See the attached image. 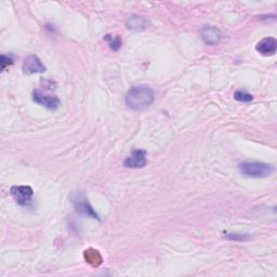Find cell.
Masks as SVG:
<instances>
[{
    "mask_svg": "<svg viewBox=\"0 0 277 277\" xmlns=\"http://www.w3.org/2000/svg\"><path fill=\"white\" fill-rule=\"evenodd\" d=\"M241 172L249 178H266L271 176L275 168L271 163L261 161H244L239 165Z\"/></svg>",
    "mask_w": 277,
    "mask_h": 277,
    "instance_id": "7a4b0ae2",
    "label": "cell"
},
{
    "mask_svg": "<svg viewBox=\"0 0 277 277\" xmlns=\"http://www.w3.org/2000/svg\"><path fill=\"white\" fill-rule=\"evenodd\" d=\"M104 40H106V42L108 43V46L113 51H118L122 46V40L119 36L113 37L110 34H107L104 37Z\"/></svg>",
    "mask_w": 277,
    "mask_h": 277,
    "instance_id": "7c38bea8",
    "label": "cell"
},
{
    "mask_svg": "<svg viewBox=\"0 0 277 277\" xmlns=\"http://www.w3.org/2000/svg\"><path fill=\"white\" fill-rule=\"evenodd\" d=\"M201 38L209 46H215L221 42L222 34L220 29L214 26H205L200 32Z\"/></svg>",
    "mask_w": 277,
    "mask_h": 277,
    "instance_id": "9c48e42d",
    "label": "cell"
},
{
    "mask_svg": "<svg viewBox=\"0 0 277 277\" xmlns=\"http://www.w3.org/2000/svg\"><path fill=\"white\" fill-rule=\"evenodd\" d=\"M146 21L144 17L139 16V15H132L127 20V27L128 29L131 30H136V32H139V30H143L146 27Z\"/></svg>",
    "mask_w": 277,
    "mask_h": 277,
    "instance_id": "30bf717a",
    "label": "cell"
},
{
    "mask_svg": "<svg viewBox=\"0 0 277 277\" xmlns=\"http://www.w3.org/2000/svg\"><path fill=\"white\" fill-rule=\"evenodd\" d=\"M147 163L146 152L144 150H135L132 151L131 155L127 157L124 161V166L127 168H143Z\"/></svg>",
    "mask_w": 277,
    "mask_h": 277,
    "instance_id": "8992f818",
    "label": "cell"
},
{
    "mask_svg": "<svg viewBox=\"0 0 277 277\" xmlns=\"http://www.w3.org/2000/svg\"><path fill=\"white\" fill-rule=\"evenodd\" d=\"M22 68H23L24 74L26 75L40 74V73H45L46 71V66L43 64L40 59L35 54H30L24 60Z\"/></svg>",
    "mask_w": 277,
    "mask_h": 277,
    "instance_id": "5b68a950",
    "label": "cell"
},
{
    "mask_svg": "<svg viewBox=\"0 0 277 277\" xmlns=\"http://www.w3.org/2000/svg\"><path fill=\"white\" fill-rule=\"evenodd\" d=\"M234 99L238 102H243V103H249L253 100L252 95L245 90H237L234 94Z\"/></svg>",
    "mask_w": 277,
    "mask_h": 277,
    "instance_id": "4fadbf2b",
    "label": "cell"
},
{
    "mask_svg": "<svg viewBox=\"0 0 277 277\" xmlns=\"http://www.w3.org/2000/svg\"><path fill=\"white\" fill-rule=\"evenodd\" d=\"M85 259L92 266H99L102 263V256L96 249H88L85 251Z\"/></svg>",
    "mask_w": 277,
    "mask_h": 277,
    "instance_id": "8fae6325",
    "label": "cell"
},
{
    "mask_svg": "<svg viewBox=\"0 0 277 277\" xmlns=\"http://www.w3.org/2000/svg\"><path fill=\"white\" fill-rule=\"evenodd\" d=\"M154 100H155V94L153 89L147 86L132 87L126 95V104L133 110L146 109L153 104Z\"/></svg>",
    "mask_w": 277,
    "mask_h": 277,
    "instance_id": "6da1fadb",
    "label": "cell"
},
{
    "mask_svg": "<svg viewBox=\"0 0 277 277\" xmlns=\"http://www.w3.org/2000/svg\"><path fill=\"white\" fill-rule=\"evenodd\" d=\"M73 204H74V207L78 213L86 215V217H89L92 219H97L100 221L98 213L94 210V208H92L88 198L85 196L83 193H76L74 195Z\"/></svg>",
    "mask_w": 277,
    "mask_h": 277,
    "instance_id": "3957f363",
    "label": "cell"
},
{
    "mask_svg": "<svg viewBox=\"0 0 277 277\" xmlns=\"http://www.w3.org/2000/svg\"><path fill=\"white\" fill-rule=\"evenodd\" d=\"M10 194L20 206H28L32 202L34 191L28 186H14L10 189Z\"/></svg>",
    "mask_w": 277,
    "mask_h": 277,
    "instance_id": "277c9868",
    "label": "cell"
},
{
    "mask_svg": "<svg viewBox=\"0 0 277 277\" xmlns=\"http://www.w3.org/2000/svg\"><path fill=\"white\" fill-rule=\"evenodd\" d=\"M224 237L235 242H245L250 238L247 234H236V233H224Z\"/></svg>",
    "mask_w": 277,
    "mask_h": 277,
    "instance_id": "5bb4252c",
    "label": "cell"
},
{
    "mask_svg": "<svg viewBox=\"0 0 277 277\" xmlns=\"http://www.w3.org/2000/svg\"><path fill=\"white\" fill-rule=\"evenodd\" d=\"M255 50L264 57H272L276 53L277 40L273 37H265L256 44Z\"/></svg>",
    "mask_w": 277,
    "mask_h": 277,
    "instance_id": "ba28073f",
    "label": "cell"
},
{
    "mask_svg": "<svg viewBox=\"0 0 277 277\" xmlns=\"http://www.w3.org/2000/svg\"><path fill=\"white\" fill-rule=\"evenodd\" d=\"M33 100L37 104L46 107L49 110H57L61 104L57 97H46L39 90L33 91Z\"/></svg>",
    "mask_w": 277,
    "mask_h": 277,
    "instance_id": "52a82bcc",
    "label": "cell"
},
{
    "mask_svg": "<svg viewBox=\"0 0 277 277\" xmlns=\"http://www.w3.org/2000/svg\"><path fill=\"white\" fill-rule=\"evenodd\" d=\"M14 63V59L12 56H5L3 54L0 58V64H2V69L5 70L8 66L12 65Z\"/></svg>",
    "mask_w": 277,
    "mask_h": 277,
    "instance_id": "9a60e30c",
    "label": "cell"
}]
</instances>
